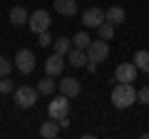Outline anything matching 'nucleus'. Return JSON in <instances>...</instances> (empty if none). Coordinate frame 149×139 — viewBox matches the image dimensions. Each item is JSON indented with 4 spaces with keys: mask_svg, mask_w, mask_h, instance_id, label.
<instances>
[{
    "mask_svg": "<svg viewBox=\"0 0 149 139\" xmlns=\"http://www.w3.org/2000/svg\"><path fill=\"white\" fill-rule=\"evenodd\" d=\"M137 102V90L132 87V82H119L112 90V104L117 109H129Z\"/></svg>",
    "mask_w": 149,
    "mask_h": 139,
    "instance_id": "obj_1",
    "label": "nucleus"
},
{
    "mask_svg": "<svg viewBox=\"0 0 149 139\" xmlns=\"http://www.w3.org/2000/svg\"><path fill=\"white\" fill-rule=\"evenodd\" d=\"M37 95H40L37 87L22 85V87H17V90H15V104H17V107H22V109H30V107H35Z\"/></svg>",
    "mask_w": 149,
    "mask_h": 139,
    "instance_id": "obj_2",
    "label": "nucleus"
},
{
    "mask_svg": "<svg viewBox=\"0 0 149 139\" xmlns=\"http://www.w3.org/2000/svg\"><path fill=\"white\" fill-rule=\"evenodd\" d=\"M70 97H57V99H52L47 104V117L50 119H57V122H62V119H67V114H70Z\"/></svg>",
    "mask_w": 149,
    "mask_h": 139,
    "instance_id": "obj_3",
    "label": "nucleus"
},
{
    "mask_svg": "<svg viewBox=\"0 0 149 139\" xmlns=\"http://www.w3.org/2000/svg\"><path fill=\"white\" fill-rule=\"evenodd\" d=\"M27 27H30L35 35H40V32L50 30V13H47V10H35V13H30Z\"/></svg>",
    "mask_w": 149,
    "mask_h": 139,
    "instance_id": "obj_4",
    "label": "nucleus"
},
{
    "mask_svg": "<svg viewBox=\"0 0 149 139\" xmlns=\"http://www.w3.org/2000/svg\"><path fill=\"white\" fill-rule=\"evenodd\" d=\"M35 55H32V50H27V47H22V50H17V55H15V67L20 70L22 75H30L32 70H35Z\"/></svg>",
    "mask_w": 149,
    "mask_h": 139,
    "instance_id": "obj_5",
    "label": "nucleus"
},
{
    "mask_svg": "<svg viewBox=\"0 0 149 139\" xmlns=\"http://www.w3.org/2000/svg\"><path fill=\"white\" fill-rule=\"evenodd\" d=\"M109 57V45H107V40H92L90 47H87V60H95V62H104V60Z\"/></svg>",
    "mask_w": 149,
    "mask_h": 139,
    "instance_id": "obj_6",
    "label": "nucleus"
},
{
    "mask_svg": "<svg viewBox=\"0 0 149 139\" xmlns=\"http://www.w3.org/2000/svg\"><path fill=\"white\" fill-rule=\"evenodd\" d=\"M114 80L117 82H134L137 80V65L134 62H122L114 67Z\"/></svg>",
    "mask_w": 149,
    "mask_h": 139,
    "instance_id": "obj_7",
    "label": "nucleus"
},
{
    "mask_svg": "<svg viewBox=\"0 0 149 139\" xmlns=\"http://www.w3.org/2000/svg\"><path fill=\"white\" fill-rule=\"evenodd\" d=\"M57 87H60V95H65V97H80V92H82V85L77 77H65V80H60Z\"/></svg>",
    "mask_w": 149,
    "mask_h": 139,
    "instance_id": "obj_8",
    "label": "nucleus"
},
{
    "mask_svg": "<svg viewBox=\"0 0 149 139\" xmlns=\"http://www.w3.org/2000/svg\"><path fill=\"white\" fill-rule=\"evenodd\" d=\"M104 20H107V17H104V10H100V8H87L85 15H82L85 27H100Z\"/></svg>",
    "mask_w": 149,
    "mask_h": 139,
    "instance_id": "obj_9",
    "label": "nucleus"
},
{
    "mask_svg": "<svg viewBox=\"0 0 149 139\" xmlns=\"http://www.w3.org/2000/svg\"><path fill=\"white\" fill-rule=\"evenodd\" d=\"M62 65H65V55H60V52L50 55V57L45 60V75H50V77H57L60 72H62Z\"/></svg>",
    "mask_w": 149,
    "mask_h": 139,
    "instance_id": "obj_10",
    "label": "nucleus"
},
{
    "mask_svg": "<svg viewBox=\"0 0 149 139\" xmlns=\"http://www.w3.org/2000/svg\"><path fill=\"white\" fill-rule=\"evenodd\" d=\"M27 20H30V13H27L22 5H15V8L10 10V22H13L15 27H22Z\"/></svg>",
    "mask_w": 149,
    "mask_h": 139,
    "instance_id": "obj_11",
    "label": "nucleus"
},
{
    "mask_svg": "<svg viewBox=\"0 0 149 139\" xmlns=\"http://www.w3.org/2000/svg\"><path fill=\"white\" fill-rule=\"evenodd\" d=\"M67 60H70V65H72V67H85V62H87V50L72 47V50L67 52Z\"/></svg>",
    "mask_w": 149,
    "mask_h": 139,
    "instance_id": "obj_12",
    "label": "nucleus"
},
{
    "mask_svg": "<svg viewBox=\"0 0 149 139\" xmlns=\"http://www.w3.org/2000/svg\"><path fill=\"white\" fill-rule=\"evenodd\" d=\"M60 127H62V124H60L57 119H47V122L40 127V134H42L45 139H55L60 134Z\"/></svg>",
    "mask_w": 149,
    "mask_h": 139,
    "instance_id": "obj_13",
    "label": "nucleus"
},
{
    "mask_svg": "<svg viewBox=\"0 0 149 139\" xmlns=\"http://www.w3.org/2000/svg\"><path fill=\"white\" fill-rule=\"evenodd\" d=\"M104 17H107V22H112L114 27H117V25H122V22H124V8H119V5H112L109 10L104 13Z\"/></svg>",
    "mask_w": 149,
    "mask_h": 139,
    "instance_id": "obj_14",
    "label": "nucleus"
},
{
    "mask_svg": "<svg viewBox=\"0 0 149 139\" xmlns=\"http://www.w3.org/2000/svg\"><path fill=\"white\" fill-rule=\"evenodd\" d=\"M55 10L60 15H74L77 13V0H55Z\"/></svg>",
    "mask_w": 149,
    "mask_h": 139,
    "instance_id": "obj_15",
    "label": "nucleus"
},
{
    "mask_svg": "<svg viewBox=\"0 0 149 139\" xmlns=\"http://www.w3.org/2000/svg\"><path fill=\"white\" fill-rule=\"evenodd\" d=\"M134 65L142 72H149V50H137L134 52Z\"/></svg>",
    "mask_w": 149,
    "mask_h": 139,
    "instance_id": "obj_16",
    "label": "nucleus"
},
{
    "mask_svg": "<svg viewBox=\"0 0 149 139\" xmlns=\"http://www.w3.org/2000/svg\"><path fill=\"white\" fill-rule=\"evenodd\" d=\"M55 90H57V85L50 80V75H47V77H42V80L37 82V92H40V95H45V97H50Z\"/></svg>",
    "mask_w": 149,
    "mask_h": 139,
    "instance_id": "obj_17",
    "label": "nucleus"
},
{
    "mask_svg": "<svg viewBox=\"0 0 149 139\" xmlns=\"http://www.w3.org/2000/svg\"><path fill=\"white\" fill-rule=\"evenodd\" d=\"M90 35H87V32H77V35H74L72 38V47H80V50H87L90 47Z\"/></svg>",
    "mask_w": 149,
    "mask_h": 139,
    "instance_id": "obj_18",
    "label": "nucleus"
},
{
    "mask_svg": "<svg viewBox=\"0 0 149 139\" xmlns=\"http://www.w3.org/2000/svg\"><path fill=\"white\" fill-rule=\"evenodd\" d=\"M52 45H55V52H60V55H67L72 50V40H67V38H57Z\"/></svg>",
    "mask_w": 149,
    "mask_h": 139,
    "instance_id": "obj_19",
    "label": "nucleus"
},
{
    "mask_svg": "<svg viewBox=\"0 0 149 139\" xmlns=\"http://www.w3.org/2000/svg\"><path fill=\"white\" fill-rule=\"evenodd\" d=\"M97 30H100V38H102V40H112V38H114V25H112V22H107V20L102 22Z\"/></svg>",
    "mask_w": 149,
    "mask_h": 139,
    "instance_id": "obj_20",
    "label": "nucleus"
},
{
    "mask_svg": "<svg viewBox=\"0 0 149 139\" xmlns=\"http://www.w3.org/2000/svg\"><path fill=\"white\" fill-rule=\"evenodd\" d=\"M10 92H15L13 80H8V77H0V95H10Z\"/></svg>",
    "mask_w": 149,
    "mask_h": 139,
    "instance_id": "obj_21",
    "label": "nucleus"
},
{
    "mask_svg": "<svg viewBox=\"0 0 149 139\" xmlns=\"http://www.w3.org/2000/svg\"><path fill=\"white\" fill-rule=\"evenodd\" d=\"M55 40H52V35H50V30H45V32H40L37 35V45L40 47H47V45H52Z\"/></svg>",
    "mask_w": 149,
    "mask_h": 139,
    "instance_id": "obj_22",
    "label": "nucleus"
},
{
    "mask_svg": "<svg viewBox=\"0 0 149 139\" xmlns=\"http://www.w3.org/2000/svg\"><path fill=\"white\" fill-rule=\"evenodd\" d=\"M10 70H13L10 60H5L3 55H0V77H8V75H10Z\"/></svg>",
    "mask_w": 149,
    "mask_h": 139,
    "instance_id": "obj_23",
    "label": "nucleus"
},
{
    "mask_svg": "<svg viewBox=\"0 0 149 139\" xmlns=\"http://www.w3.org/2000/svg\"><path fill=\"white\" fill-rule=\"evenodd\" d=\"M137 102H142V104H149V87H142V90L137 92Z\"/></svg>",
    "mask_w": 149,
    "mask_h": 139,
    "instance_id": "obj_24",
    "label": "nucleus"
}]
</instances>
